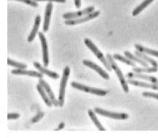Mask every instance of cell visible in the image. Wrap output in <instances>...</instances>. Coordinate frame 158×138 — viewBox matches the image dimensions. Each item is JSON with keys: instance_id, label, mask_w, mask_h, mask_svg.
<instances>
[{"instance_id": "obj_19", "label": "cell", "mask_w": 158, "mask_h": 138, "mask_svg": "<svg viewBox=\"0 0 158 138\" xmlns=\"http://www.w3.org/2000/svg\"><path fill=\"white\" fill-rule=\"evenodd\" d=\"M124 54L126 57L128 58L132 61H133L134 62H135L138 63L144 67H148V63L143 61L142 59L137 56V55H134L129 51L124 52Z\"/></svg>"}, {"instance_id": "obj_20", "label": "cell", "mask_w": 158, "mask_h": 138, "mask_svg": "<svg viewBox=\"0 0 158 138\" xmlns=\"http://www.w3.org/2000/svg\"><path fill=\"white\" fill-rule=\"evenodd\" d=\"M134 53H135V55L142 59L143 61L147 63H149L153 66V67L158 68V63L157 62L153 59L150 58V57L148 56V55H145V54L141 53V52L137 50L134 52Z\"/></svg>"}, {"instance_id": "obj_2", "label": "cell", "mask_w": 158, "mask_h": 138, "mask_svg": "<svg viewBox=\"0 0 158 138\" xmlns=\"http://www.w3.org/2000/svg\"><path fill=\"white\" fill-rule=\"evenodd\" d=\"M84 42L87 47L90 49V50H91V51L94 54V55L97 57V58L100 60L101 62L103 64L106 69L109 71H111L112 69L108 60L105 58L103 54L94 45V44L91 41V40L88 39V38H86L84 40Z\"/></svg>"}, {"instance_id": "obj_14", "label": "cell", "mask_w": 158, "mask_h": 138, "mask_svg": "<svg viewBox=\"0 0 158 138\" xmlns=\"http://www.w3.org/2000/svg\"><path fill=\"white\" fill-rule=\"evenodd\" d=\"M34 67L38 70L39 72L42 74H45L48 77L53 79H57L59 78L60 76L57 73L53 72L45 68V66L43 67L40 63L37 62H34L33 63Z\"/></svg>"}, {"instance_id": "obj_15", "label": "cell", "mask_w": 158, "mask_h": 138, "mask_svg": "<svg viewBox=\"0 0 158 138\" xmlns=\"http://www.w3.org/2000/svg\"><path fill=\"white\" fill-rule=\"evenodd\" d=\"M41 21L40 16L38 15L35 20V23L32 29L29 36H28L27 40L28 43L32 42L37 36V34L38 32L40 26Z\"/></svg>"}, {"instance_id": "obj_32", "label": "cell", "mask_w": 158, "mask_h": 138, "mask_svg": "<svg viewBox=\"0 0 158 138\" xmlns=\"http://www.w3.org/2000/svg\"><path fill=\"white\" fill-rule=\"evenodd\" d=\"M64 123H61L59 125V126H58V128H57V129L56 130H57V131H58V130H60L61 129H63V128H64Z\"/></svg>"}, {"instance_id": "obj_30", "label": "cell", "mask_w": 158, "mask_h": 138, "mask_svg": "<svg viewBox=\"0 0 158 138\" xmlns=\"http://www.w3.org/2000/svg\"><path fill=\"white\" fill-rule=\"evenodd\" d=\"M35 1H49L50 2H56L59 3H65L66 1V0H34Z\"/></svg>"}, {"instance_id": "obj_26", "label": "cell", "mask_w": 158, "mask_h": 138, "mask_svg": "<svg viewBox=\"0 0 158 138\" xmlns=\"http://www.w3.org/2000/svg\"><path fill=\"white\" fill-rule=\"evenodd\" d=\"M143 96L147 98H154L158 100V94L151 92H144L142 94Z\"/></svg>"}, {"instance_id": "obj_13", "label": "cell", "mask_w": 158, "mask_h": 138, "mask_svg": "<svg viewBox=\"0 0 158 138\" xmlns=\"http://www.w3.org/2000/svg\"><path fill=\"white\" fill-rule=\"evenodd\" d=\"M11 73L15 75H28L29 77H37L40 79L44 77L43 74L40 72L33 70H27L25 69H14L12 70Z\"/></svg>"}, {"instance_id": "obj_9", "label": "cell", "mask_w": 158, "mask_h": 138, "mask_svg": "<svg viewBox=\"0 0 158 138\" xmlns=\"http://www.w3.org/2000/svg\"><path fill=\"white\" fill-rule=\"evenodd\" d=\"M83 63L84 65L94 70L105 80H109L110 79V77L108 74L100 66L98 65L96 63L90 60H83Z\"/></svg>"}, {"instance_id": "obj_23", "label": "cell", "mask_w": 158, "mask_h": 138, "mask_svg": "<svg viewBox=\"0 0 158 138\" xmlns=\"http://www.w3.org/2000/svg\"><path fill=\"white\" fill-rule=\"evenodd\" d=\"M113 57L115 60H118V61L125 63V64L132 66V67H135L136 66V65H135V63L129 59L127 57H125L123 56L122 55L118 54H114Z\"/></svg>"}, {"instance_id": "obj_28", "label": "cell", "mask_w": 158, "mask_h": 138, "mask_svg": "<svg viewBox=\"0 0 158 138\" xmlns=\"http://www.w3.org/2000/svg\"><path fill=\"white\" fill-rule=\"evenodd\" d=\"M19 114L17 113H9L7 115V119L9 120L17 119L19 118Z\"/></svg>"}, {"instance_id": "obj_24", "label": "cell", "mask_w": 158, "mask_h": 138, "mask_svg": "<svg viewBox=\"0 0 158 138\" xmlns=\"http://www.w3.org/2000/svg\"><path fill=\"white\" fill-rule=\"evenodd\" d=\"M133 71L136 73H154L157 72L158 70V68L156 67H135L132 69Z\"/></svg>"}, {"instance_id": "obj_11", "label": "cell", "mask_w": 158, "mask_h": 138, "mask_svg": "<svg viewBox=\"0 0 158 138\" xmlns=\"http://www.w3.org/2000/svg\"><path fill=\"white\" fill-rule=\"evenodd\" d=\"M127 78L129 79H139L149 81L153 83L158 84V79L153 76L145 75L139 73L129 72L126 75Z\"/></svg>"}, {"instance_id": "obj_10", "label": "cell", "mask_w": 158, "mask_h": 138, "mask_svg": "<svg viewBox=\"0 0 158 138\" xmlns=\"http://www.w3.org/2000/svg\"><path fill=\"white\" fill-rule=\"evenodd\" d=\"M39 82V84L43 88L44 90H45V92H46L53 105L56 106V107H57L58 106H59L58 101L55 97L54 94L51 87L48 83L42 78L40 79Z\"/></svg>"}, {"instance_id": "obj_25", "label": "cell", "mask_w": 158, "mask_h": 138, "mask_svg": "<svg viewBox=\"0 0 158 138\" xmlns=\"http://www.w3.org/2000/svg\"><path fill=\"white\" fill-rule=\"evenodd\" d=\"M7 63L9 65L13 66L18 69H26L27 67V65L24 63L14 61L9 58L7 59Z\"/></svg>"}, {"instance_id": "obj_18", "label": "cell", "mask_w": 158, "mask_h": 138, "mask_svg": "<svg viewBox=\"0 0 158 138\" xmlns=\"http://www.w3.org/2000/svg\"><path fill=\"white\" fill-rule=\"evenodd\" d=\"M134 47H135V48L136 49L137 51L141 52V53L151 55V56L158 58V51L147 48L143 47V46L139 45L138 44H135Z\"/></svg>"}, {"instance_id": "obj_27", "label": "cell", "mask_w": 158, "mask_h": 138, "mask_svg": "<svg viewBox=\"0 0 158 138\" xmlns=\"http://www.w3.org/2000/svg\"><path fill=\"white\" fill-rule=\"evenodd\" d=\"M13 1H18L24 3L25 4L34 7H37L39 5L36 1L34 0H13Z\"/></svg>"}, {"instance_id": "obj_31", "label": "cell", "mask_w": 158, "mask_h": 138, "mask_svg": "<svg viewBox=\"0 0 158 138\" xmlns=\"http://www.w3.org/2000/svg\"><path fill=\"white\" fill-rule=\"evenodd\" d=\"M74 2H75L76 7L78 9L80 8L81 6V0H74Z\"/></svg>"}, {"instance_id": "obj_21", "label": "cell", "mask_w": 158, "mask_h": 138, "mask_svg": "<svg viewBox=\"0 0 158 138\" xmlns=\"http://www.w3.org/2000/svg\"><path fill=\"white\" fill-rule=\"evenodd\" d=\"M88 114L89 116L90 117L91 120L94 123L96 128L98 129L101 131H105L106 129L105 128L102 126V123H100L98 119L96 117L95 114L91 109H89L88 111Z\"/></svg>"}, {"instance_id": "obj_22", "label": "cell", "mask_w": 158, "mask_h": 138, "mask_svg": "<svg viewBox=\"0 0 158 138\" xmlns=\"http://www.w3.org/2000/svg\"><path fill=\"white\" fill-rule=\"evenodd\" d=\"M154 1V0H145L140 5L134 9L132 13V15L135 17L138 15Z\"/></svg>"}, {"instance_id": "obj_8", "label": "cell", "mask_w": 158, "mask_h": 138, "mask_svg": "<svg viewBox=\"0 0 158 138\" xmlns=\"http://www.w3.org/2000/svg\"><path fill=\"white\" fill-rule=\"evenodd\" d=\"M39 36L42 46L43 60L44 66L45 67H47L48 66L49 63L48 45H47L45 36L43 33L39 32Z\"/></svg>"}, {"instance_id": "obj_3", "label": "cell", "mask_w": 158, "mask_h": 138, "mask_svg": "<svg viewBox=\"0 0 158 138\" xmlns=\"http://www.w3.org/2000/svg\"><path fill=\"white\" fill-rule=\"evenodd\" d=\"M70 69L69 66H66L64 68L61 78L58 96V103L60 107H62L64 106L65 96V90L66 84L70 74Z\"/></svg>"}, {"instance_id": "obj_4", "label": "cell", "mask_w": 158, "mask_h": 138, "mask_svg": "<svg viewBox=\"0 0 158 138\" xmlns=\"http://www.w3.org/2000/svg\"><path fill=\"white\" fill-rule=\"evenodd\" d=\"M71 86L76 89L90 93L99 96H105L107 94L108 91L106 90L99 89L91 88L87 86L82 85L76 82H72L71 84Z\"/></svg>"}, {"instance_id": "obj_12", "label": "cell", "mask_w": 158, "mask_h": 138, "mask_svg": "<svg viewBox=\"0 0 158 138\" xmlns=\"http://www.w3.org/2000/svg\"><path fill=\"white\" fill-rule=\"evenodd\" d=\"M53 5L51 2L47 4L46 7L45 17H44V23L43 30L44 32H47L48 31L49 27L50 18L52 10Z\"/></svg>"}, {"instance_id": "obj_16", "label": "cell", "mask_w": 158, "mask_h": 138, "mask_svg": "<svg viewBox=\"0 0 158 138\" xmlns=\"http://www.w3.org/2000/svg\"><path fill=\"white\" fill-rule=\"evenodd\" d=\"M127 82V83L135 86L141 87V88L151 89L152 90L158 91V85L157 84H150L147 83V82L133 80H129Z\"/></svg>"}, {"instance_id": "obj_7", "label": "cell", "mask_w": 158, "mask_h": 138, "mask_svg": "<svg viewBox=\"0 0 158 138\" xmlns=\"http://www.w3.org/2000/svg\"><path fill=\"white\" fill-rule=\"evenodd\" d=\"M94 9V6H90L82 10L75 12L66 13L63 15V17L66 20L74 19L91 13L93 12Z\"/></svg>"}, {"instance_id": "obj_5", "label": "cell", "mask_w": 158, "mask_h": 138, "mask_svg": "<svg viewBox=\"0 0 158 138\" xmlns=\"http://www.w3.org/2000/svg\"><path fill=\"white\" fill-rule=\"evenodd\" d=\"M94 111L98 115L115 119L126 120L129 118V115L127 114L109 111L99 108H95Z\"/></svg>"}, {"instance_id": "obj_29", "label": "cell", "mask_w": 158, "mask_h": 138, "mask_svg": "<svg viewBox=\"0 0 158 138\" xmlns=\"http://www.w3.org/2000/svg\"><path fill=\"white\" fill-rule=\"evenodd\" d=\"M44 113H43L42 112H40L39 114H38L37 115L35 116L34 118L32 119V122L33 123H37L38 121H39L41 119H42L43 117L44 116Z\"/></svg>"}, {"instance_id": "obj_1", "label": "cell", "mask_w": 158, "mask_h": 138, "mask_svg": "<svg viewBox=\"0 0 158 138\" xmlns=\"http://www.w3.org/2000/svg\"><path fill=\"white\" fill-rule=\"evenodd\" d=\"M106 57L107 59L108 60L109 63H110L111 69L114 70L117 76H118L123 90L126 93H129V88L127 82L126 80L121 69L118 67L117 64L115 62L114 59L113 58L111 55L109 53L107 54L106 55Z\"/></svg>"}, {"instance_id": "obj_6", "label": "cell", "mask_w": 158, "mask_h": 138, "mask_svg": "<svg viewBox=\"0 0 158 138\" xmlns=\"http://www.w3.org/2000/svg\"><path fill=\"white\" fill-rule=\"evenodd\" d=\"M100 14V12L99 11L93 12L83 17H80L74 19L66 20L64 21V23L67 25H74L84 23L96 18Z\"/></svg>"}, {"instance_id": "obj_17", "label": "cell", "mask_w": 158, "mask_h": 138, "mask_svg": "<svg viewBox=\"0 0 158 138\" xmlns=\"http://www.w3.org/2000/svg\"><path fill=\"white\" fill-rule=\"evenodd\" d=\"M37 88L38 91L39 92L41 97H42L46 104L48 107H52V105H53L52 103L51 100L50 99L48 95H47L46 92H45L42 86L40 84H38L37 86Z\"/></svg>"}]
</instances>
